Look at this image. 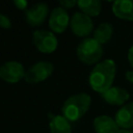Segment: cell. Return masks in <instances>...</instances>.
<instances>
[{
  "label": "cell",
  "instance_id": "6",
  "mask_svg": "<svg viewBox=\"0 0 133 133\" xmlns=\"http://www.w3.org/2000/svg\"><path fill=\"white\" fill-rule=\"evenodd\" d=\"M24 66L18 61H7L0 65V78L7 83H17L25 77Z\"/></svg>",
  "mask_w": 133,
  "mask_h": 133
},
{
  "label": "cell",
  "instance_id": "21",
  "mask_svg": "<svg viewBox=\"0 0 133 133\" xmlns=\"http://www.w3.org/2000/svg\"><path fill=\"white\" fill-rule=\"evenodd\" d=\"M125 76H126V79L133 84V71H127Z\"/></svg>",
  "mask_w": 133,
  "mask_h": 133
},
{
  "label": "cell",
  "instance_id": "15",
  "mask_svg": "<svg viewBox=\"0 0 133 133\" xmlns=\"http://www.w3.org/2000/svg\"><path fill=\"white\" fill-rule=\"evenodd\" d=\"M51 133H72L70 122L63 115H54L50 121Z\"/></svg>",
  "mask_w": 133,
  "mask_h": 133
},
{
  "label": "cell",
  "instance_id": "17",
  "mask_svg": "<svg viewBox=\"0 0 133 133\" xmlns=\"http://www.w3.org/2000/svg\"><path fill=\"white\" fill-rule=\"evenodd\" d=\"M0 27L3 29H9L11 27L10 19L7 16L2 15V14H0Z\"/></svg>",
  "mask_w": 133,
  "mask_h": 133
},
{
  "label": "cell",
  "instance_id": "10",
  "mask_svg": "<svg viewBox=\"0 0 133 133\" xmlns=\"http://www.w3.org/2000/svg\"><path fill=\"white\" fill-rule=\"evenodd\" d=\"M114 121L121 129H129L133 127V102L122 106L115 113Z\"/></svg>",
  "mask_w": 133,
  "mask_h": 133
},
{
  "label": "cell",
  "instance_id": "2",
  "mask_svg": "<svg viewBox=\"0 0 133 133\" xmlns=\"http://www.w3.org/2000/svg\"><path fill=\"white\" fill-rule=\"evenodd\" d=\"M91 98L85 92H79L68 98L62 104V115L69 122H76L81 118L89 109Z\"/></svg>",
  "mask_w": 133,
  "mask_h": 133
},
{
  "label": "cell",
  "instance_id": "18",
  "mask_svg": "<svg viewBox=\"0 0 133 133\" xmlns=\"http://www.w3.org/2000/svg\"><path fill=\"white\" fill-rule=\"evenodd\" d=\"M59 4L61 5V7L66 9V8H72L75 5H77V1H75V0H61V1H59Z\"/></svg>",
  "mask_w": 133,
  "mask_h": 133
},
{
  "label": "cell",
  "instance_id": "20",
  "mask_svg": "<svg viewBox=\"0 0 133 133\" xmlns=\"http://www.w3.org/2000/svg\"><path fill=\"white\" fill-rule=\"evenodd\" d=\"M128 61H129L130 65L133 68V45L130 47V49L128 51Z\"/></svg>",
  "mask_w": 133,
  "mask_h": 133
},
{
  "label": "cell",
  "instance_id": "4",
  "mask_svg": "<svg viewBox=\"0 0 133 133\" xmlns=\"http://www.w3.org/2000/svg\"><path fill=\"white\" fill-rule=\"evenodd\" d=\"M54 71V66L49 61H38L25 73V81L30 84L39 83L48 79Z\"/></svg>",
  "mask_w": 133,
  "mask_h": 133
},
{
  "label": "cell",
  "instance_id": "11",
  "mask_svg": "<svg viewBox=\"0 0 133 133\" xmlns=\"http://www.w3.org/2000/svg\"><path fill=\"white\" fill-rule=\"evenodd\" d=\"M103 99L110 105H123L127 100H129L130 95L129 92L118 86H111L108 90L102 94Z\"/></svg>",
  "mask_w": 133,
  "mask_h": 133
},
{
  "label": "cell",
  "instance_id": "5",
  "mask_svg": "<svg viewBox=\"0 0 133 133\" xmlns=\"http://www.w3.org/2000/svg\"><path fill=\"white\" fill-rule=\"evenodd\" d=\"M33 43L38 51L42 53H52L57 48V38L53 32L48 30H36L32 35Z\"/></svg>",
  "mask_w": 133,
  "mask_h": 133
},
{
  "label": "cell",
  "instance_id": "8",
  "mask_svg": "<svg viewBox=\"0 0 133 133\" xmlns=\"http://www.w3.org/2000/svg\"><path fill=\"white\" fill-rule=\"evenodd\" d=\"M70 21L71 19L69 17L66 9H64L61 6H58L53 8V10L50 14L49 26L53 32L62 33L70 25Z\"/></svg>",
  "mask_w": 133,
  "mask_h": 133
},
{
  "label": "cell",
  "instance_id": "1",
  "mask_svg": "<svg viewBox=\"0 0 133 133\" xmlns=\"http://www.w3.org/2000/svg\"><path fill=\"white\" fill-rule=\"evenodd\" d=\"M115 73L116 64L112 59H104L97 63L88 77L90 87L100 94H104L112 86Z\"/></svg>",
  "mask_w": 133,
  "mask_h": 133
},
{
  "label": "cell",
  "instance_id": "19",
  "mask_svg": "<svg viewBox=\"0 0 133 133\" xmlns=\"http://www.w3.org/2000/svg\"><path fill=\"white\" fill-rule=\"evenodd\" d=\"M14 4L17 6L18 9H22V10H24V9L27 8L28 2L25 1V0H15V1H14Z\"/></svg>",
  "mask_w": 133,
  "mask_h": 133
},
{
  "label": "cell",
  "instance_id": "22",
  "mask_svg": "<svg viewBox=\"0 0 133 133\" xmlns=\"http://www.w3.org/2000/svg\"><path fill=\"white\" fill-rule=\"evenodd\" d=\"M115 133H133V132H131V131H129L127 129H118Z\"/></svg>",
  "mask_w": 133,
  "mask_h": 133
},
{
  "label": "cell",
  "instance_id": "3",
  "mask_svg": "<svg viewBox=\"0 0 133 133\" xmlns=\"http://www.w3.org/2000/svg\"><path fill=\"white\" fill-rule=\"evenodd\" d=\"M103 56V48L94 37L84 38L77 47V57L85 64H95Z\"/></svg>",
  "mask_w": 133,
  "mask_h": 133
},
{
  "label": "cell",
  "instance_id": "7",
  "mask_svg": "<svg viewBox=\"0 0 133 133\" xmlns=\"http://www.w3.org/2000/svg\"><path fill=\"white\" fill-rule=\"evenodd\" d=\"M70 26L73 33L79 37L87 36L94 29V24L90 17L82 12H76L73 15L70 21Z\"/></svg>",
  "mask_w": 133,
  "mask_h": 133
},
{
  "label": "cell",
  "instance_id": "16",
  "mask_svg": "<svg viewBox=\"0 0 133 133\" xmlns=\"http://www.w3.org/2000/svg\"><path fill=\"white\" fill-rule=\"evenodd\" d=\"M112 33H113V27H112V25L110 23L105 22V23L100 24L96 28V30L94 31V38L98 43H100L102 45V44L107 43L111 38Z\"/></svg>",
  "mask_w": 133,
  "mask_h": 133
},
{
  "label": "cell",
  "instance_id": "9",
  "mask_svg": "<svg viewBox=\"0 0 133 133\" xmlns=\"http://www.w3.org/2000/svg\"><path fill=\"white\" fill-rule=\"evenodd\" d=\"M48 5L46 3H36L32 5L30 8H27L25 10V19L26 22L31 26V27H36L42 25L47 16H48Z\"/></svg>",
  "mask_w": 133,
  "mask_h": 133
},
{
  "label": "cell",
  "instance_id": "13",
  "mask_svg": "<svg viewBox=\"0 0 133 133\" xmlns=\"http://www.w3.org/2000/svg\"><path fill=\"white\" fill-rule=\"evenodd\" d=\"M94 129L96 133H115L119 128L114 118L108 115H99L94 119Z\"/></svg>",
  "mask_w": 133,
  "mask_h": 133
},
{
  "label": "cell",
  "instance_id": "12",
  "mask_svg": "<svg viewBox=\"0 0 133 133\" xmlns=\"http://www.w3.org/2000/svg\"><path fill=\"white\" fill-rule=\"evenodd\" d=\"M112 12L118 19L126 21H133V1L132 0H117L112 4Z\"/></svg>",
  "mask_w": 133,
  "mask_h": 133
},
{
  "label": "cell",
  "instance_id": "14",
  "mask_svg": "<svg viewBox=\"0 0 133 133\" xmlns=\"http://www.w3.org/2000/svg\"><path fill=\"white\" fill-rule=\"evenodd\" d=\"M77 5L81 12L88 17H97L100 15L102 5L99 0H79Z\"/></svg>",
  "mask_w": 133,
  "mask_h": 133
}]
</instances>
